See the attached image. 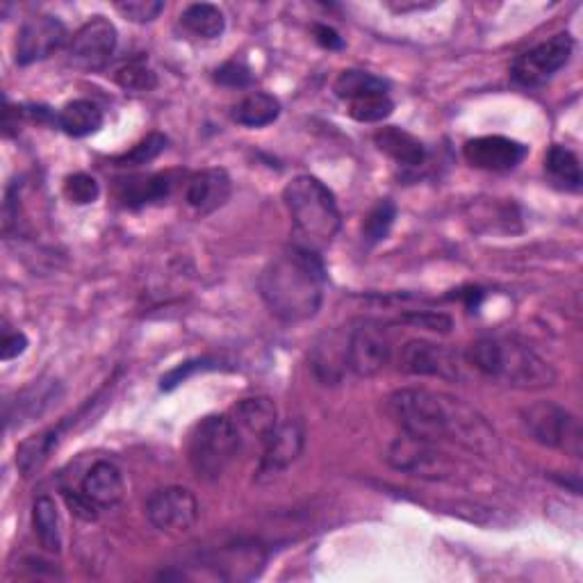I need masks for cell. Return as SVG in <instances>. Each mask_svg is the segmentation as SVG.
Masks as SVG:
<instances>
[{
    "mask_svg": "<svg viewBox=\"0 0 583 583\" xmlns=\"http://www.w3.org/2000/svg\"><path fill=\"white\" fill-rule=\"evenodd\" d=\"M32 527H35V534L46 552L51 554L62 552V525L53 497L42 495L35 499V504H32Z\"/></svg>",
    "mask_w": 583,
    "mask_h": 583,
    "instance_id": "obj_25",
    "label": "cell"
},
{
    "mask_svg": "<svg viewBox=\"0 0 583 583\" xmlns=\"http://www.w3.org/2000/svg\"><path fill=\"white\" fill-rule=\"evenodd\" d=\"M327 267L308 246L292 244L280 251L257 278V289L270 312L285 323L312 319L323 301Z\"/></svg>",
    "mask_w": 583,
    "mask_h": 583,
    "instance_id": "obj_2",
    "label": "cell"
},
{
    "mask_svg": "<svg viewBox=\"0 0 583 583\" xmlns=\"http://www.w3.org/2000/svg\"><path fill=\"white\" fill-rule=\"evenodd\" d=\"M231 419L242 442L244 438H251V440L265 444L272 431L278 427V410L270 397H251V399H242L233 408Z\"/></svg>",
    "mask_w": 583,
    "mask_h": 583,
    "instance_id": "obj_18",
    "label": "cell"
},
{
    "mask_svg": "<svg viewBox=\"0 0 583 583\" xmlns=\"http://www.w3.org/2000/svg\"><path fill=\"white\" fill-rule=\"evenodd\" d=\"M215 80L223 87H249L253 82V72L242 59H231L217 69Z\"/></svg>",
    "mask_w": 583,
    "mask_h": 583,
    "instance_id": "obj_36",
    "label": "cell"
},
{
    "mask_svg": "<svg viewBox=\"0 0 583 583\" xmlns=\"http://www.w3.org/2000/svg\"><path fill=\"white\" fill-rule=\"evenodd\" d=\"M280 114V103L274 99L272 94L265 91H253L233 108L231 117L235 123L246 128H265L274 123Z\"/></svg>",
    "mask_w": 583,
    "mask_h": 583,
    "instance_id": "obj_24",
    "label": "cell"
},
{
    "mask_svg": "<svg viewBox=\"0 0 583 583\" xmlns=\"http://www.w3.org/2000/svg\"><path fill=\"white\" fill-rule=\"evenodd\" d=\"M57 125L72 138H89L101 131L103 110L85 99L72 101L64 106L57 114Z\"/></svg>",
    "mask_w": 583,
    "mask_h": 583,
    "instance_id": "obj_22",
    "label": "cell"
},
{
    "mask_svg": "<svg viewBox=\"0 0 583 583\" xmlns=\"http://www.w3.org/2000/svg\"><path fill=\"white\" fill-rule=\"evenodd\" d=\"M117 12L133 23H151L165 12V3H160V0H128V3H117Z\"/></svg>",
    "mask_w": 583,
    "mask_h": 583,
    "instance_id": "obj_35",
    "label": "cell"
},
{
    "mask_svg": "<svg viewBox=\"0 0 583 583\" xmlns=\"http://www.w3.org/2000/svg\"><path fill=\"white\" fill-rule=\"evenodd\" d=\"M395 103L387 94H370L349 101V117L361 123H378L393 114Z\"/></svg>",
    "mask_w": 583,
    "mask_h": 583,
    "instance_id": "obj_30",
    "label": "cell"
},
{
    "mask_svg": "<svg viewBox=\"0 0 583 583\" xmlns=\"http://www.w3.org/2000/svg\"><path fill=\"white\" fill-rule=\"evenodd\" d=\"M346 336H323L312 349V372L323 385H338L349 370L346 365Z\"/></svg>",
    "mask_w": 583,
    "mask_h": 583,
    "instance_id": "obj_21",
    "label": "cell"
},
{
    "mask_svg": "<svg viewBox=\"0 0 583 583\" xmlns=\"http://www.w3.org/2000/svg\"><path fill=\"white\" fill-rule=\"evenodd\" d=\"M172 187H174V180L169 174L125 180L121 189V201L128 208H144V206L162 204L172 197Z\"/></svg>",
    "mask_w": 583,
    "mask_h": 583,
    "instance_id": "obj_23",
    "label": "cell"
},
{
    "mask_svg": "<svg viewBox=\"0 0 583 583\" xmlns=\"http://www.w3.org/2000/svg\"><path fill=\"white\" fill-rule=\"evenodd\" d=\"M387 415L402 433L436 444L449 442L479 457H493L499 449L495 429L468 402L429 391V387H404L387 397Z\"/></svg>",
    "mask_w": 583,
    "mask_h": 583,
    "instance_id": "obj_1",
    "label": "cell"
},
{
    "mask_svg": "<svg viewBox=\"0 0 583 583\" xmlns=\"http://www.w3.org/2000/svg\"><path fill=\"white\" fill-rule=\"evenodd\" d=\"M117 28L106 16L89 19L72 40L69 59L82 72H103L117 51Z\"/></svg>",
    "mask_w": 583,
    "mask_h": 583,
    "instance_id": "obj_10",
    "label": "cell"
},
{
    "mask_svg": "<svg viewBox=\"0 0 583 583\" xmlns=\"http://www.w3.org/2000/svg\"><path fill=\"white\" fill-rule=\"evenodd\" d=\"M374 142L381 153H385L391 160H395L399 167L417 169L425 165L427 148L415 135H410L404 128L397 125H385L374 135Z\"/></svg>",
    "mask_w": 583,
    "mask_h": 583,
    "instance_id": "obj_20",
    "label": "cell"
},
{
    "mask_svg": "<svg viewBox=\"0 0 583 583\" xmlns=\"http://www.w3.org/2000/svg\"><path fill=\"white\" fill-rule=\"evenodd\" d=\"M527 433L542 447L559 449L565 457L581 459L583 431L579 419L554 402H536L520 413Z\"/></svg>",
    "mask_w": 583,
    "mask_h": 583,
    "instance_id": "obj_6",
    "label": "cell"
},
{
    "mask_svg": "<svg viewBox=\"0 0 583 583\" xmlns=\"http://www.w3.org/2000/svg\"><path fill=\"white\" fill-rule=\"evenodd\" d=\"M57 438H59V429H51V431L32 436L25 442H21L16 451V465L23 476H32L44 468V463L51 457V451L57 447Z\"/></svg>",
    "mask_w": 583,
    "mask_h": 583,
    "instance_id": "obj_27",
    "label": "cell"
},
{
    "mask_svg": "<svg viewBox=\"0 0 583 583\" xmlns=\"http://www.w3.org/2000/svg\"><path fill=\"white\" fill-rule=\"evenodd\" d=\"M25 349H28V338L21 331H10L6 327L3 342H0V359L8 363L12 359H16V355H21Z\"/></svg>",
    "mask_w": 583,
    "mask_h": 583,
    "instance_id": "obj_39",
    "label": "cell"
},
{
    "mask_svg": "<svg viewBox=\"0 0 583 583\" xmlns=\"http://www.w3.org/2000/svg\"><path fill=\"white\" fill-rule=\"evenodd\" d=\"M165 148H167V138L160 135V133H153L146 140H142L138 146H133L131 153H125L123 157H119V162L121 165H133V167L146 165V162L155 160Z\"/></svg>",
    "mask_w": 583,
    "mask_h": 583,
    "instance_id": "obj_34",
    "label": "cell"
},
{
    "mask_svg": "<svg viewBox=\"0 0 583 583\" xmlns=\"http://www.w3.org/2000/svg\"><path fill=\"white\" fill-rule=\"evenodd\" d=\"M574 51V40L568 32L554 35L552 40H547L531 48L529 53L520 55L513 64V80L522 87H540L547 80H552L565 64L570 62Z\"/></svg>",
    "mask_w": 583,
    "mask_h": 583,
    "instance_id": "obj_7",
    "label": "cell"
},
{
    "mask_svg": "<svg viewBox=\"0 0 583 583\" xmlns=\"http://www.w3.org/2000/svg\"><path fill=\"white\" fill-rule=\"evenodd\" d=\"M64 502H67V506L72 508V513L76 517H80V520H85V522H94L96 517H99V510L101 508L96 506L94 502H89L82 495V491L80 493H76V491H64Z\"/></svg>",
    "mask_w": 583,
    "mask_h": 583,
    "instance_id": "obj_38",
    "label": "cell"
},
{
    "mask_svg": "<svg viewBox=\"0 0 583 583\" xmlns=\"http://www.w3.org/2000/svg\"><path fill=\"white\" fill-rule=\"evenodd\" d=\"M265 563H267L265 549L257 542H249V540L223 544L201 559L204 570H208L212 579H221V581L255 579L263 572Z\"/></svg>",
    "mask_w": 583,
    "mask_h": 583,
    "instance_id": "obj_11",
    "label": "cell"
},
{
    "mask_svg": "<svg viewBox=\"0 0 583 583\" xmlns=\"http://www.w3.org/2000/svg\"><path fill=\"white\" fill-rule=\"evenodd\" d=\"M306 444V431L299 419L278 422L267 442L263 444L261 474H278L295 463Z\"/></svg>",
    "mask_w": 583,
    "mask_h": 583,
    "instance_id": "obj_17",
    "label": "cell"
},
{
    "mask_svg": "<svg viewBox=\"0 0 583 583\" xmlns=\"http://www.w3.org/2000/svg\"><path fill=\"white\" fill-rule=\"evenodd\" d=\"M233 194L231 176L226 169H204L194 174L185 187V201L194 215L206 217L229 204Z\"/></svg>",
    "mask_w": 583,
    "mask_h": 583,
    "instance_id": "obj_16",
    "label": "cell"
},
{
    "mask_svg": "<svg viewBox=\"0 0 583 583\" xmlns=\"http://www.w3.org/2000/svg\"><path fill=\"white\" fill-rule=\"evenodd\" d=\"M391 353L393 344L381 323L363 321L349 331L346 365L355 376L361 378L376 376L381 370H385L387 363H391Z\"/></svg>",
    "mask_w": 583,
    "mask_h": 583,
    "instance_id": "obj_9",
    "label": "cell"
},
{
    "mask_svg": "<svg viewBox=\"0 0 583 583\" xmlns=\"http://www.w3.org/2000/svg\"><path fill=\"white\" fill-rule=\"evenodd\" d=\"M397 219V206L393 201H378L363 223V235L367 244H378L391 233Z\"/></svg>",
    "mask_w": 583,
    "mask_h": 583,
    "instance_id": "obj_32",
    "label": "cell"
},
{
    "mask_svg": "<svg viewBox=\"0 0 583 583\" xmlns=\"http://www.w3.org/2000/svg\"><path fill=\"white\" fill-rule=\"evenodd\" d=\"M80 491L99 508H112L125 495V481H123L121 470L114 463L99 461L87 470Z\"/></svg>",
    "mask_w": 583,
    "mask_h": 583,
    "instance_id": "obj_19",
    "label": "cell"
},
{
    "mask_svg": "<svg viewBox=\"0 0 583 583\" xmlns=\"http://www.w3.org/2000/svg\"><path fill=\"white\" fill-rule=\"evenodd\" d=\"M315 40H317L319 46L329 48V51H340L344 46L342 37L338 35V32L331 25H315Z\"/></svg>",
    "mask_w": 583,
    "mask_h": 583,
    "instance_id": "obj_40",
    "label": "cell"
},
{
    "mask_svg": "<svg viewBox=\"0 0 583 583\" xmlns=\"http://www.w3.org/2000/svg\"><path fill=\"white\" fill-rule=\"evenodd\" d=\"M64 197L76 206H89L101 197V187L89 174H74L64 180Z\"/></svg>",
    "mask_w": 583,
    "mask_h": 583,
    "instance_id": "obj_33",
    "label": "cell"
},
{
    "mask_svg": "<svg viewBox=\"0 0 583 583\" xmlns=\"http://www.w3.org/2000/svg\"><path fill=\"white\" fill-rule=\"evenodd\" d=\"M527 153L529 148L525 144L502 135L476 138L463 146L465 160L474 169L483 172H510L520 165Z\"/></svg>",
    "mask_w": 583,
    "mask_h": 583,
    "instance_id": "obj_15",
    "label": "cell"
},
{
    "mask_svg": "<svg viewBox=\"0 0 583 583\" xmlns=\"http://www.w3.org/2000/svg\"><path fill=\"white\" fill-rule=\"evenodd\" d=\"M333 91L338 99L342 101H353V99H361V96H370V94H387V82L374 74L367 72H359V69H349L342 72L333 85Z\"/></svg>",
    "mask_w": 583,
    "mask_h": 583,
    "instance_id": "obj_29",
    "label": "cell"
},
{
    "mask_svg": "<svg viewBox=\"0 0 583 583\" xmlns=\"http://www.w3.org/2000/svg\"><path fill=\"white\" fill-rule=\"evenodd\" d=\"M242 438L231 415H208L189 433L187 457L199 479L217 481L235 461Z\"/></svg>",
    "mask_w": 583,
    "mask_h": 583,
    "instance_id": "obj_5",
    "label": "cell"
},
{
    "mask_svg": "<svg viewBox=\"0 0 583 583\" xmlns=\"http://www.w3.org/2000/svg\"><path fill=\"white\" fill-rule=\"evenodd\" d=\"M148 522L167 536L187 534L199 520V502L191 491L167 485L155 491L146 502Z\"/></svg>",
    "mask_w": 583,
    "mask_h": 583,
    "instance_id": "obj_8",
    "label": "cell"
},
{
    "mask_svg": "<svg viewBox=\"0 0 583 583\" xmlns=\"http://www.w3.org/2000/svg\"><path fill=\"white\" fill-rule=\"evenodd\" d=\"M180 25L199 40H217L223 35L226 19L212 3H194L180 14Z\"/></svg>",
    "mask_w": 583,
    "mask_h": 583,
    "instance_id": "obj_26",
    "label": "cell"
},
{
    "mask_svg": "<svg viewBox=\"0 0 583 583\" xmlns=\"http://www.w3.org/2000/svg\"><path fill=\"white\" fill-rule=\"evenodd\" d=\"M387 463L406 474L436 476V479L449 474L451 468L447 453L440 451L436 442L419 440L408 433H402L391 444V449H387Z\"/></svg>",
    "mask_w": 583,
    "mask_h": 583,
    "instance_id": "obj_12",
    "label": "cell"
},
{
    "mask_svg": "<svg viewBox=\"0 0 583 583\" xmlns=\"http://www.w3.org/2000/svg\"><path fill=\"white\" fill-rule=\"evenodd\" d=\"M208 361H189V363H183L180 367H176V370H172V372H167L165 376H162V381H160V387H162V391H174V387H178L180 383H185L191 374H197L199 370H208Z\"/></svg>",
    "mask_w": 583,
    "mask_h": 583,
    "instance_id": "obj_37",
    "label": "cell"
},
{
    "mask_svg": "<svg viewBox=\"0 0 583 583\" xmlns=\"http://www.w3.org/2000/svg\"><path fill=\"white\" fill-rule=\"evenodd\" d=\"M67 28L55 16L40 14L30 16L16 37V62L28 67V64L42 62L51 57L55 51H59L67 42Z\"/></svg>",
    "mask_w": 583,
    "mask_h": 583,
    "instance_id": "obj_14",
    "label": "cell"
},
{
    "mask_svg": "<svg viewBox=\"0 0 583 583\" xmlns=\"http://www.w3.org/2000/svg\"><path fill=\"white\" fill-rule=\"evenodd\" d=\"M544 172L557 185H561L565 189H574L576 191L581 187L579 157L565 146L557 144V146H552V148L547 151Z\"/></svg>",
    "mask_w": 583,
    "mask_h": 583,
    "instance_id": "obj_28",
    "label": "cell"
},
{
    "mask_svg": "<svg viewBox=\"0 0 583 583\" xmlns=\"http://www.w3.org/2000/svg\"><path fill=\"white\" fill-rule=\"evenodd\" d=\"M283 201L301 238V246L321 253L338 238L342 215L333 191L315 176L292 178L283 189Z\"/></svg>",
    "mask_w": 583,
    "mask_h": 583,
    "instance_id": "obj_4",
    "label": "cell"
},
{
    "mask_svg": "<svg viewBox=\"0 0 583 583\" xmlns=\"http://www.w3.org/2000/svg\"><path fill=\"white\" fill-rule=\"evenodd\" d=\"M402 370L415 376H433L457 381L463 374V365L457 351L429 340H410L402 349Z\"/></svg>",
    "mask_w": 583,
    "mask_h": 583,
    "instance_id": "obj_13",
    "label": "cell"
},
{
    "mask_svg": "<svg viewBox=\"0 0 583 583\" xmlns=\"http://www.w3.org/2000/svg\"><path fill=\"white\" fill-rule=\"evenodd\" d=\"M465 361L485 378L517 391H542L557 383V370L527 342L510 336H485L472 342Z\"/></svg>",
    "mask_w": 583,
    "mask_h": 583,
    "instance_id": "obj_3",
    "label": "cell"
},
{
    "mask_svg": "<svg viewBox=\"0 0 583 583\" xmlns=\"http://www.w3.org/2000/svg\"><path fill=\"white\" fill-rule=\"evenodd\" d=\"M114 80L121 89L133 91V94H146V91H153L157 87V74L148 67L144 59L128 62L125 67H121L117 72Z\"/></svg>",
    "mask_w": 583,
    "mask_h": 583,
    "instance_id": "obj_31",
    "label": "cell"
}]
</instances>
